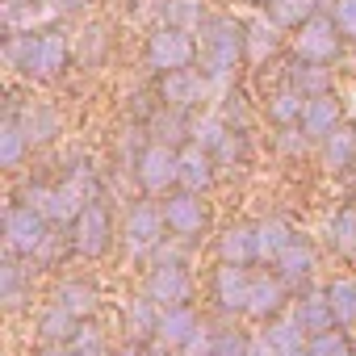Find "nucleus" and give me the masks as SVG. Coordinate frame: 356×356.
Returning <instances> with one entry per match:
<instances>
[{
    "label": "nucleus",
    "instance_id": "nucleus-20",
    "mask_svg": "<svg viewBox=\"0 0 356 356\" xmlns=\"http://www.w3.org/2000/svg\"><path fill=\"white\" fill-rule=\"evenodd\" d=\"M122 327H126V339L138 348V343H151L155 331H159V306L143 293V298H130L122 306Z\"/></svg>",
    "mask_w": 356,
    "mask_h": 356
},
{
    "label": "nucleus",
    "instance_id": "nucleus-18",
    "mask_svg": "<svg viewBox=\"0 0 356 356\" xmlns=\"http://www.w3.org/2000/svg\"><path fill=\"white\" fill-rule=\"evenodd\" d=\"M55 306H63L67 314H76L80 323H88L92 314H97V306H101V293H97V285L92 281H80V277H67V281H59L55 285V298H51Z\"/></svg>",
    "mask_w": 356,
    "mask_h": 356
},
{
    "label": "nucleus",
    "instance_id": "nucleus-14",
    "mask_svg": "<svg viewBox=\"0 0 356 356\" xmlns=\"http://www.w3.org/2000/svg\"><path fill=\"white\" fill-rule=\"evenodd\" d=\"M214 181H218V159H214V151H206L197 143H185L181 147V189L206 197L214 189Z\"/></svg>",
    "mask_w": 356,
    "mask_h": 356
},
{
    "label": "nucleus",
    "instance_id": "nucleus-4",
    "mask_svg": "<svg viewBox=\"0 0 356 356\" xmlns=\"http://www.w3.org/2000/svg\"><path fill=\"white\" fill-rule=\"evenodd\" d=\"M134 176H138L143 193H151V197L176 193L181 189V151L168 143H147L134 159Z\"/></svg>",
    "mask_w": 356,
    "mask_h": 356
},
{
    "label": "nucleus",
    "instance_id": "nucleus-43",
    "mask_svg": "<svg viewBox=\"0 0 356 356\" xmlns=\"http://www.w3.org/2000/svg\"><path fill=\"white\" fill-rule=\"evenodd\" d=\"M34 356H76V352H72V343H42Z\"/></svg>",
    "mask_w": 356,
    "mask_h": 356
},
{
    "label": "nucleus",
    "instance_id": "nucleus-41",
    "mask_svg": "<svg viewBox=\"0 0 356 356\" xmlns=\"http://www.w3.org/2000/svg\"><path fill=\"white\" fill-rule=\"evenodd\" d=\"M72 352H76V356H109L105 339H101L92 327H80V335L72 339Z\"/></svg>",
    "mask_w": 356,
    "mask_h": 356
},
{
    "label": "nucleus",
    "instance_id": "nucleus-22",
    "mask_svg": "<svg viewBox=\"0 0 356 356\" xmlns=\"http://www.w3.org/2000/svg\"><path fill=\"white\" fill-rule=\"evenodd\" d=\"M273 273H277L285 285H302V281H310V273H314V248L298 235V239L281 252V260L273 264Z\"/></svg>",
    "mask_w": 356,
    "mask_h": 356
},
{
    "label": "nucleus",
    "instance_id": "nucleus-17",
    "mask_svg": "<svg viewBox=\"0 0 356 356\" xmlns=\"http://www.w3.org/2000/svg\"><path fill=\"white\" fill-rule=\"evenodd\" d=\"M197 327H202V323H197L193 306H172V310H159L155 343H159V348H168V352H181V348L193 339V331H197Z\"/></svg>",
    "mask_w": 356,
    "mask_h": 356
},
{
    "label": "nucleus",
    "instance_id": "nucleus-25",
    "mask_svg": "<svg viewBox=\"0 0 356 356\" xmlns=\"http://www.w3.org/2000/svg\"><path fill=\"white\" fill-rule=\"evenodd\" d=\"M318 151H323V163H327L331 172L352 168V163H356V126H352V122L335 126V130L318 143Z\"/></svg>",
    "mask_w": 356,
    "mask_h": 356
},
{
    "label": "nucleus",
    "instance_id": "nucleus-9",
    "mask_svg": "<svg viewBox=\"0 0 356 356\" xmlns=\"http://www.w3.org/2000/svg\"><path fill=\"white\" fill-rule=\"evenodd\" d=\"M168 235V218H163V206H151V202H138L130 206L126 214V227H122V243L130 256H151Z\"/></svg>",
    "mask_w": 356,
    "mask_h": 356
},
{
    "label": "nucleus",
    "instance_id": "nucleus-42",
    "mask_svg": "<svg viewBox=\"0 0 356 356\" xmlns=\"http://www.w3.org/2000/svg\"><path fill=\"white\" fill-rule=\"evenodd\" d=\"M88 0H51V13H80Z\"/></svg>",
    "mask_w": 356,
    "mask_h": 356
},
{
    "label": "nucleus",
    "instance_id": "nucleus-10",
    "mask_svg": "<svg viewBox=\"0 0 356 356\" xmlns=\"http://www.w3.org/2000/svg\"><path fill=\"white\" fill-rule=\"evenodd\" d=\"M159 310H172V306H189L193 302V277L181 260H159L151 273H147V289H143Z\"/></svg>",
    "mask_w": 356,
    "mask_h": 356
},
{
    "label": "nucleus",
    "instance_id": "nucleus-45",
    "mask_svg": "<svg viewBox=\"0 0 356 356\" xmlns=\"http://www.w3.org/2000/svg\"><path fill=\"white\" fill-rule=\"evenodd\" d=\"M285 356H310V352H306V348H302V352H285Z\"/></svg>",
    "mask_w": 356,
    "mask_h": 356
},
{
    "label": "nucleus",
    "instance_id": "nucleus-33",
    "mask_svg": "<svg viewBox=\"0 0 356 356\" xmlns=\"http://www.w3.org/2000/svg\"><path fill=\"white\" fill-rule=\"evenodd\" d=\"M327 243L339 256H356V206H343L327 222Z\"/></svg>",
    "mask_w": 356,
    "mask_h": 356
},
{
    "label": "nucleus",
    "instance_id": "nucleus-8",
    "mask_svg": "<svg viewBox=\"0 0 356 356\" xmlns=\"http://www.w3.org/2000/svg\"><path fill=\"white\" fill-rule=\"evenodd\" d=\"M163 218H168V231L176 239H185V243H193V239H202L210 231V206L202 202V193H189V189L168 193Z\"/></svg>",
    "mask_w": 356,
    "mask_h": 356
},
{
    "label": "nucleus",
    "instance_id": "nucleus-2",
    "mask_svg": "<svg viewBox=\"0 0 356 356\" xmlns=\"http://www.w3.org/2000/svg\"><path fill=\"white\" fill-rule=\"evenodd\" d=\"M248 59V26L227 17V13H210L197 26V72L206 80H231Z\"/></svg>",
    "mask_w": 356,
    "mask_h": 356
},
{
    "label": "nucleus",
    "instance_id": "nucleus-48",
    "mask_svg": "<svg viewBox=\"0 0 356 356\" xmlns=\"http://www.w3.org/2000/svg\"><path fill=\"white\" fill-rule=\"evenodd\" d=\"M130 356H143V352H130Z\"/></svg>",
    "mask_w": 356,
    "mask_h": 356
},
{
    "label": "nucleus",
    "instance_id": "nucleus-47",
    "mask_svg": "<svg viewBox=\"0 0 356 356\" xmlns=\"http://www.w3.org/2000/svg\"><path fill=\"white\" fill-rule=\"evenodd\" d=\"M168 356H181V352H168Z\"/></svg>",
    "mask_w": 356,
    "mask_h": 356
},
{
    "label": "nucleus",
    "instance_id": "nucleus-29",
    "mask_svg": "<svg viewBox=\"0 0 356 356\" xmlns=\"http://www.w3.org/2000/svg\"><path fill=\"white\" fill-rule=\"evenodd\" d=\"M264 339L277 348V356H285V352H302V348L310 343V335L302 331V323H298L293 314H281V318L264 323Z\"/></svg>",
    "mask_w": 356,
    "mask_h": 356
},
{
    "label": "nucleus",
    "instance_id": "nucleus-15",
    "mask_svg": "<svg viewBox=\"0 0 356 356\" xmlns=\"http://www.w3.org/2000/svg\"><path fill=\"white\" fill-rule=\"evenodd\" d=\"M285 302H289V285H285L277 273H256L248 318H256V323H273V318H281Z\"/></svg>",
    "mask_w": 356,
    "mask_h": 356
},
{
    "label": "nucleus",
    "instance_id": "nucleus-12",
    "mask_svg": "<svg viewBox=\"0 0 356 356\" xmlns=\"http://www.w3.org/2000/svg\"><path fill=\"white\" fill-rule=\"evenodd\" d=\"M214 252H218V264H260V248H256V222H231L218 231L214 239Z\"/></svg>",
    "mask_w": 356,
    "mask_h": 356
},
{
    "label": "nucleus",
    "instance_id": "nucleus-19",
    "mask_svg": "<svg viewBox=\"0 0 356 356\" xmlns=\"http://www.w3.org/2000/svg\"><path fill=\"white\" fill-rule=\"evenodd\" d=\"M293 318L302 323L306 335H323L335 327V314H331V298L327 289H302L298 302H293Z\"/></svg>",
    "mask_w": 356,
    "mask_h": 356
},
{
    "label": "nucleus",
    "instance_id": "nucleus-44",
    "mask_svg": "<svg viewBox=\"0 0 356 356\" xmlns=\"http://www.w3.org/2000/svg\"><path fill=\"white\" fill-rule=\"evenodd\" d=\"M252 356H277V348L264 335H252Z\"/></svg>",
    "mask_w": 356,
    "mask_h": 356
},
{
    "label": "nucleus",
    "instance_id": "nucleus-30",
    "mask_svg": "<svg viewBox=\"0 0 356 356\" xmlns=\"http://www.w3.org/2000/svg\"><path fill=\"white\" fill-rule=\"evenodd\" d=\"M306 101H310V97H302L298 88H289V84H285V88H277V92L268 97V105H264V109H268V118L285 130V126H302Z\"/></svg>",
    "mask_w": 356,
    "mask_h": 356
},
{
    "label": "nucleus",
    "instance_id": "nucleus-46",
    "mask_svg": "<svg viewBox=\"0 0 356 356\" xmlns=\"http://www.w3.org/2000/svg\"><path fill=\"white\" fill-rule=\"evenodd\" d=\"M256 5H268V0H256Z\"/></svg>",
    "mask_w": 356,
    "mask_h": 356
},
{
    "label": "nucleus",
    "instance_id": "nucleus-24",
    "mask_svg": "<svg viewBox=\"0 0 356 356\" xmlns=\"http://www.w3.org/2000/svg\"><path fill=\"white\" fill-rule=\"evenodd\" d=\"M293 239H298V235H293V227H289L285 218H260V222H256L260 264H277V260H281V252H285Z\"/></svg>",
    "mask_w": 356,
    "mask_h": 356
},
{
    "label": "nucleus",
    "instance_id": "nucleus-38",
    "mask_svg": "<svg viewBox=\"0 0 356 356\" xmlns=\"http://www.w3.org/2000/svg\"><path fill=\"white\" fill-rule=\"evenodd\" d=\"M281 51V34H277V26L273 22H256V26H248V59H268V55H277Z\"/></svg>",
    "mask_w": 356,
    "mask_h": 356
},
{
    "label": "nucleus",
    "instance_id": "nucleus-40",
    "mask_svg": "<svg viewBox=\"0 0 356 356\" xmlns=\"http://www.w3.org/2000/svg\"><path fill=\"white\" fill-rule=\"evenodd\" d=\"M331 22L348 42H356V0H331Z\"/></svg>",
    "mask_w": 356,
    "mask_h": 356
},
{
    "label": "nucleus",
    "instance_id": "nucleus-39",
    "mask_svg": "<svg viewBox=\"0 0 356 356\" xmlns=\"http://www.w3.org/2000/svg\"><path fill=\"white\" fill-rule=\"evenodd\" d=\"M210 356H252V335L222 331V335H214V348H210Z\"/></svg>",
    "mask_w": 356,
    "mask_h": 356
},
{
    "label": "nucleus",
    "instance_id": "nucleus-5",
    "mask_svg": "<svg viewBox=\"0 0 356 356\" xmlns=\"http://www.w3.org/2000/svg\"><path fill=\"white\" fill-rule=\"evenodd\" d=\"M5 243H9V256H38L47 243H51V218L47 214H38L34 206H26V202H13L9 210H5Z\"/></svg>",
    "mask_w": 356,
    "mask_h": 356
},
{
    "label": "nucleus",
    "instance_id": "nucleus-28",
    "mask_svg": "<svg viewBox=\"0 0 356 356\" xmlns=\"http://www.w3.org/2000/svg\"><path fill=\"white\" fill-rule=\"evenodd\" d=\"M26 155H30V138H26L22 122L9 113L5 122H0V168H5V172H17V168L26 163Z\"/></svg>",
    "mask_w": 356,
    "mask_h": 356
},
{
    "label": "nucleus",
    "instance_id": "nucleus-6",
    "mask_svg": "<svg viewBox=\"0 0 356 356\" xmlns=\"http://www.w3.org/2000/svg\"><path fill=\"white\" fill-rule=\"evenodd\" d=\"M118 243V227H113V214L101 206V202H88L80 210V218L72 222V252L84 256V260H105Z\"/></svg>",
    "mask_w": 356,
    "mask_h": 356
},
{
    "label": "nucleus",
    "instance_id": "nucleus-36",
    "mask_svg": "<svg viewBox=\"0 0 356 356\" xmlns=\"http://www.w3.org/2000/svg\"><path fill=\"white\" fill-rule=\"evenodd\" d=\"M0 302H5L9 310H22L26 306V273L17 264V256L5 260V268H0Z\"/></svg>",
    "mask_w": 356,
    "mask_h": 356
},
{
    "label": "nucleus",
    "instance_id": "nucleus-11",
    "mask_svg": "<svg viewBox=\"0 0 356 356\" xmlns=\"http://www.w3.org/2000/svg\"><path fill=\"white\" fill-rule=\"evenodd\" d=\"M252 273L239 268V264H218L214 277H210V298L222 314H248L252 306Z\"/></svg>",
    "mask_w": 356,
    "mask_h": 356
},
{
    "label": "nucleus",
    "instance_id": "nucleus-13",
    "mask_svg": "<svg viewBox=\"0 0 356 356\" xmlns=\"http://www.w3.org/2000/svg\"><path fill=\"white\" fill-rule=\"evenodd\" d=\"M206 76L197 72V67H185V72H168V76H159V101L168 105V109H193V105H202V97H206Z\"/></svg>",
    "mask_w": 356,
    "mask_h": 356
},
{
    "label": "nucleus",
    "instance_id": "nucleus-7",
    "mask_svg": "<svg viewBox=\"0 0 356 356\" xmlns=\"http://www.w3.org/2000/svg\"><path fill=\"white\" fill-rule=\"evenodd\" d=\"M339 51H343V34H339V26L331 22V13H318V17L306 22V26L298 30V38H293V59H302V63L327 67V63L339 59Z\"/></svg>",
    "mask_w": 356,
    "mask_h": 356
},
{
    "label": "nucleus",
    "instance_id": "nucleus-3",
    "mask_svg": "<svg viewBox=\"0 0 356 356\" xmlns=\"http://www.w3.org/2000/svg\"><path fill=\"white\" fill-rule=\"evenodd\" d=\"M143 59H147V67H151L155 76L197 67V34H193V30H176V26H155V30L147 34Z\"/></svg>",
    "mask_w": 356,
    "mask_h": 356
},
{
    "label": "nucleus",
    "instance_id": "nucleus-37",
    "mask_svg": "<svg viewBox=\"0 0 356 356\" xmlns=\"http://www.w3.org/2000/svg\"><path fill=\"white\" fill-rule=\"evenodd\" d=\"M306 352H310V356H356V343H352V335H348L343 327H331V331H323V335H310Z\"/></svg>",
    "mask_w": 356,
    "mask_h": 356
},
{
    "label": "nucleus",
    "instance_id": "nucleus-32",
    "mask_svg": "<svg viewBox=\"0 0 356 356\" xmlns=\"http://www.w3.org/2000/svg\"><path fill=\"white\" fill-rule=\"evenodd\" d=\"M327 298H331V314H335V327H352L356 323V277H335L327 285Z\"/></svg>",
    "mask_w": 356,
    "mask_h": 356
},
{
    "label": "nucleus",
    "instance_id": "nucleus-34",
    "mask_svg": "<svg viewBox=\"0 0 356 356\" xmlns=\"http://www.w3.org/2000/svg\"><path fill=\"white\" fill-rule=\"evenodd\" d=\"M231 130H235V126H227V118L206 113L202 122H193V126H189V143H197V147H206V151H214V155H218V147L231 138Z\"/></svg>",
    "mask_w": 356,
    "mask_h": 356
},
{
    "label": "nucleus",
    "instance_id": "nucleus-35",
    "mask_svg": "<svg viewBox=\"0 0 356 356\" xmlns=\"http://www.w3.org/2000/svg\"><path fill=\"white\" fill-rule=\"evenodd\" d=\"M76 47H80V63H88V67L105 63V55H109V26H105V22L84 26V34H80Z\"/></svg>",
    "mask_w": 356,
    "mask_h": 356
},
{
    "label": "nucleus",
    "instance_id": "nucleus-31",
    "mask_svg": "<svg viewBox=\"0 0 356 356\" xmlns=\"http://www.w3.org/2000/svg\"><path fill=\"white\" fill-rule=\"evenodd\" d=\"M155 17H159V26L193 30V34H197V26L206 22V13H202L197 0H159V5H155Z\"/></svg>",
    "mask_w": 356,
    "mask_h": 356
},
{
    "label": "nucleus",
    "instance_id": "nucleus-1",
    "mask_svg": "<svg viewBox=\"0 0 356 356\" xmlns=\"http://www.w3.org/2000/svg\"><path fill=\"white\" fill-rule=\"evenodd\" d=\"M0 55H5V63L38 84H51L67 72L72 63V42L63 30L47 26V30H9L5 47H0Z\"/></svg>",
    "mask_w": 356,
    "mask_h": 356
},
{
    "label": "nucleus",
    "instance_id": "nucleus-26",
    "mask_svg": "<svg viewBox=\"0 0 356 356\" xmlns=\"http://www.w3.org/2000/svg\"><path fill=\"white\" fill-rule=\"evenodd\" d=\"M285 84L298 88L302 97H323V92H331V67L289 59V67H285Z\"/></svg>",
    "mask_w": 356,
    "mask_h": 356
},
{
    "label": "nucleus",
    "instance_id": "nucleus-27",
    "mask_svg": "<svg viewBox=\"0 0 356 356\" xmlns=\"http://www.w3.org/2000/svg\"><path fill=\"white\" fill-rule=\"evenodd\" d=\"M80 327H84V323H80L76 314H67L63 306L51 302V306L42 310V318H38V339H42V343H72V339L80 335Z\"/></svg>",
    "mask_w": 356,
    "mask_h": 356
},
{
    "label": "nucleus",
    "instance_id": "nucleus-16",
    "mask_svg": "<svg viewBox=\"0 0 356 356\" xmlns=\"http://www.w3.org/2000/svg\"><path fill=\"white\" fill-rule=\"evenodd\" d=\"M335 126H343V105L335 92H323V97H310L306 101V113H302V130L310 143H323Z\"/></svg>",
    "mask_w": 356,
    "mask_h": 356
},
{
    "label": "nucleus",
    "instance_id": "nucleus-23",
    "mask_svg": "<svg viewBox=\"0 0 356 356\" xmlns=\"http://www.w3.org/2000/svg\"><path fill=\"white\" fill-rule=\"evenodd\" d=\"M318 5H323V0H268L264 13H268V22H273L277 30H293V34H298L306 22L318 17Z\"/></svg>",
    "mask_w": 356,
    "mask_h": 356
},
{
    "label": "nucleus",
    "instance_id": "nucleus-21",
    "mask_svg": "<svg viewBox=\"0 0 356 356\" xmlns=\"http://www.w3.org/2000/svg\"><path fill=\"white\" fill-rule=\"evenodd\" d=\"M13 118L22 122V130H26L30 147H47V143H55V134H59V113H55V109H51L47 101L22 105V109H17Z\"/></svg>",
    "mask_w": 356,
    "mask_h": 356
}]
</instances>
